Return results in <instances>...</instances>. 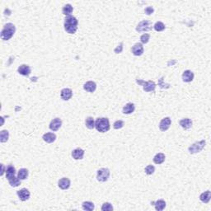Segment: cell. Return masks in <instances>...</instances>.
<instances>
[{"label": "cell", "instance_id": "3", "mask_svg": "<svg viewBox=\"0 0 211 211\" xmlns=\"http://www.w3.org/2000/svg\"><path fill=\"white\" fill-rule=\"evenodd\" d=\"M110 121L108 118L100 117L98 118L95 121V128L96 130L101 133L107 132L110 130Z\"/></svg>", "mask_w": 211, "mask_h": 211}, {"label": "cell", "instance_id": "20", "mask_svg": "<svg viewBox=\"0 0 211 211\" xmlns=\"http://www.w3.org/2000/svg\"><path fill=\"white\" fill-rule=\"evenodd\" d=\"M179 124L181 125V127L185 129V130H188L190 128H191L192 126V120L190 119V118H184L180 120Z\"/></svg>", "mask_w": 211, "mask_h": 211}, {"label": "cell", "instance_id": "13", "mask_svg": "<svg viewBox=\"0 0 211 211\" xmlns=\"http://www.w3.org/2000/svg\"><path fill=\"white\" fill-rule=\"evenodd\" d=\"M71 181L67 177H63V178L60 179V181H58V186L60 189L62 190H67L70 187Z\"/></svg>", "mask_w": 211, "mask_h": 211}, {"label": "cell", "instance_id": "33", "mask_svg": "<svg viewBox=\"0 0 211 211\" xmlns=\"http://www.w3.org/2000/svg\"><path fill=\"white\" fill-rule=\"evenodd\" d=\"M102 211H112L113 210V206L111 203L109 202H106L102 206Z\"/></svg>", "mask_w": 211, "mask_h": 211}, {"label": "cell", "instance_id": "23", "mask_svg": "<svg viewBox=\"0 0 211 211\" xmlns=\"http://www.w3.org/2000/svg\"><path fill=\"white\" fill-rule=\"evenodd\" d=\"M135 110V106L133 103H127L126 105L123 107V113L126 114V115H130L133 113Z\"/></svg>", "mask_w": 211, "mask_h": 211}, {"label": "cell", "instance_id": "35", "mask_svg": "<svg viewBox=\"0 0 211 211\" xmlns=\"http://www.w3.org/2000/svg\"><path fill=\"white\" fill-rule=\"evenodd\" d=\"M144 171H145V173H146L147 175H152V174L154 173L155 168L153 165H149L145 168Z\"/></svg>", "mask_w": 211, "mask_h": 211}, {"label": "cell", "instance_id": "36", "mask_svg": "<svg viewBox=\"0 0 211 211\" xmlns=\"http://www.w3.org/2000/svg\"><path fill=\"white\" fill-rule=\"evenodd\" d=\"M154 12V9L153 7H148V8H145V10H144V13H145L147 15H151V14H153Z\"/></svg>", "mask_w": 211, "mask_h": 211}, {"label": "cell", "instance_id": "25", "mask_svg": "<svg viewBox=\"0 0 211 211\" xmlns=\"http://www.w3.org/2000/svg\"><path fill=\"white\" fill-rule=\"evenodd\" d=\"M28 174H29V172L27 170V168H21L20 170L18 171V173H17V177H18L21 181L22 180H26L28 176Z\"/></svg>", "mask_w": 211, "mask_h": 211}, {"label": "cell", "instance_id": "8", "mask_svg": "<svg viewBox=\"0 0 211 211\" xmlns=\"http://www.w3.org/2000/svg\"><path fill=\"white\" fill-rule=\"evenodd\" d=\"M171 124H172V120L169 117H165L160 121L159 123V129L161 131L164 132L170 128Z\"/></svg>", "mask_w": 211, "mask_h": 211}, {"label": "cell", "instance_id": "7", "mask_svg": "<svg viewBox=\"0 0 211 211\" xmlns=\"http://www.w3.org/2000/svg\"><path fill=\"white\" fill-rule=\"evenodd\" d=\"M137 83L139 84H142L143 90L146 92H154L156 88V84H155L154 82L151 81V80L147 82H144L143 80H137Z\"/></svg>", "mask_w": 211, "mask_h": 211}, {"label": "cell", "instance_id": "32", "mask_svg": "<svg viewBox=\"0 0 211 211\" xmlns=\"http://www.w3.org/2000/svg\"><path fill=\"white\" fill-rule=\"evenodd\" d=\"M124 122L123 121V120H119L115 121V123L113 124V127L114 129H116V130H120V129L124 127Z\"/></svg>", "mask_w": 211, "mask_h": 211}, {"label": "cell", "instance_id": "18", "mask_svg": "<svg viewBox=\"0 0 211 211\" xmlns=\"http://www.w3.org/2000/svg\"><path fill=\"white\" fill-rule=\"evenodd\" d=\"M84 150L82 149H76L72 152V157L75 160H80L83 158Z\"/></svg>", "mask_w": 211, "mask_h": 211}, {"label": "cell", "instance_id": "1", "mask_svg": "<svg viewBox=\"0 0 211 211\" xmlns=\"http://www.w3.org/2000/svg\"><path fill=\"white\" fill-rule=\"evenodd\" d=\"M79 21L73 16H67L65 19L64 27L65 31L68 34H74L78 30Z\"/></svg>", "mask_w": 211, "mask_h": 211}, {"label": "cell", "instance_id": "27", "mask_svg": "<svg viewBox=\"0 0 211 211\" xmlns=\"http://www.w3.org/2000/svg\"><path fill=\"white\" fill-rule=\"evenodd\" d=\"M85 124H86V127L89 130H92L95 128V120L93 119V117H88L85 120Z\"/></svg>", "mask_w": 211, "mask_h": 211}, {"label": "cell", "instance_id": "10", "mask_svg": "<svg viewBox=\"0 0 211 211\" xmlns=\"http://www.w3.org/2000/svg\"><path fill=\"white\" fill-rule=\"evenodd\" d=\"M62 125V120L60 118H54L50 121L49 125L50 130L52 131H57L58 130H60V128Z\"/></svg>", "mask_w": 211, "mask_h": 211}, {"label": "cell", "instance_id": "17", "mask_svg": "<svg viewBox=\"0 0 211 211\" xmlns=\"http://www.w3.org/2000/svg\"><path fill=\"white\" fill-rule=\"evenodd\" d=\"M43 140L47 143H54L55 139H56V135L54 133H46L42 137Z\"/></svg>", "mask_w": 211, "mask_h": 211}, {"label": "cell", "instance_id": "2", "mask_svg": "<svg viewBox=\"0 0 211 211\" xmlns=\"http://www.w3.org/2000/svg\"><path fill=\"white\" fill-rule=\"evenodd\" d=\"M16 31V27L15 25L9 22L4 25L3 30L1 31V39L3 41H8L13 36L14 33Z\"/></svg>", "mask_w": 211, "mask_h": 211}, {"label": "cell", "instance_id": "9", "mask_svg": "<svg viewBox=\"0 0 211 211\" xmlns=\"http://www.w3.org/2000/svg\"><path fill=\"white\" fill-rule=\"evenodd\" d=\"M17 194L18 195V197L22 201H27L29 200L30 198V191L27 189V188H22V189L19 190L17 191Z\"/></svg>", "mask_w": 211, "mask_h": 211}, {"label": "cell", "instance_id": "29", "mask_svg": "<svg viewBox=\"0 0 211 211\" xmlns=\"http://www.w3.org/2000/svg\"><path fill=\"white\" fill-rule=\"evenodd\" d=\"M82 205H83V209L84 210L87 211H92L95 208L94 204L91 201H84Z\"/></svg>", "mask_w": 211, "mask_h": 211}, {"label": "cell", "instance_id": "37", "mask_svg": "<svg viewBox=\"0 0 211 211\" xmlns=\"http://www.w3.org/2000/svg\"><path fill=\"white\" fill-rule=\"evenodd\" d=\"M3 173H4V166H3V164H2V172H1V176H3Z\"/></svg>", "mask_w": 211, "mask_h": 211}, {"label": "cell", "instance_id": "12", "mask_svg": "<svg viewBox=\"0 0 211 211\" xmlns=\"http://www.w3.org/2000/svg\"><path fill=\"white\" fill-rule=\"evenodd\" d=\"M61 99L64 101H68L73 97V91L70 88H64L60 92Z\"/></svg>", "mask_w": 211, "mask_h": 211}, {"label": "cell", "instance_id": "19", "mask_svg": "<svg viewBox=\"0 0 211 211\" xmlns=\"http://www.w3.org/2000/svg\"><path fill=\"white\" fill-rule=\"evenodd\" d=\"M6 178L8 179H10L12 178L13 176H15V175H16V169H15V168L13 167V165H12V164H9V165L7 167V168H6Z\"/></svg>", "mask_w": 211, "mask_h": 211}, {"label": "cell", "instance_id": "15", "mask_svg": "<svg viewBox=\"0 0 211 211\" xmlns=\"http://www.w3.org/2000/svg\"><path fill=\"white\" fill-rule=\"evenodd\" d=\"M83 89L86 92H94L96 91V89H97V84L93 81H88L84 83Z\"/></svg>", "mask_w": 211, "mask_h": 211}, {"label": "cell", "instance_id": "34", "mask_svg": "<svg viewBox=\"0 0 211 211\" xmlns=\"http://www.w3.org/2000/svg\"><path fill=\"white\" fill-rule=\"evenodd\" d=\"M150 39V35L148 33H144L140 36V41L142 44H147L149 41Z\"/></svg>", "mask_w": 211, "mask_h": 211}, {"label": "cell", "instance_id": "28", "mask_svg": "<svg viewBox=\"0 0 211 211\" xmlns=\"http://www.w3.org/2000/svg\"><path fill=\"white\" fill-rule=\"evenodd\" d=\"M8 181L10 186L13 187H18L19 185H21V180L17 176H13L12 178L8 179Z\"/></svg>", "mask_w": 211, "mask_h": 211}, {"label": "cell", "instance_id": "21", "mask_svg": "<svg viewBox=\"0 0 211 211\" xmlns=\"http://www.w3.org/2000/svg\"><path fill=\"white\" fill-rule=\"evenodd\" d=\"M152 204L155 206L156 210L157 211L163 210L166 207V201L163 200H158L156 202H153Z\"/></svg>", "mask_w": 211, "mask_h": 211}, {"label": "cell", "instance_id": "5", "mask_svg": "<svg viewBox=\"0 0 211 211\" xmlns=\"http://www.w3.org/2000/svg\"><path fill=\"white\" fill-rule=\"evenodd\" d=\"M110 170L108 168H101L98 171V174H97V179L98 181L101 182H105L110 177Z\"/></svg>", "mask_w": 211, "mask_h": 211}, {"label": "cell", "instance_id": "24", "mask_svg": "<svg viewBox=\"0 0 211 211\" xmlns=\"http://www.w3.org/2000/svg\"><path fill=\"white\" fill-rule=\"evenodd\" d=\"M165 158L166 156L164 154H162V153H158V154H157L154 157V163H156V164H162V162L165 161Z\"/></svg>", "mask_w": 211, "mask_h": 211}, {"label": "cell", "instance_id": "16", "mask_svg": "<svg viewBox=\"0 0 211 211\" xmlns=\"http://www.w3.org/2000/svg\"><path fill=\"white\" fill-rule=\"evenodd\" d=\"M194 79V73L191 70H186L182 73V80L185 83H191Z\"/></svg>", "mask_w": 211, "mask_h": 211}, {"label": "cell", "instance_id": "14", "mask_svg": "<svg viewBox=\"0 0 211 211\" xmlns=\"http://www.w3.org/2000/svg\"><path fill=\"white\" fill-rule=\"evenodd\" d=\"M31 68L29 65H20L17 68V72L22 76H28L31 73Z\"/></svg>", "mask_w": 211, "mask_h": 211}, {"label": "cell", "instance_id": "26", "mask_svg": "<svg viewBox=\"0 0 211 211\" xmlns=\"http://www.w3.org/2000/svg\"><path fill=\"white\" fill-rule=\"evenodd\" d=\"M73 8L71 4H66L63 7L62 13L65 16H70V14L73 13Z\"/></svg>", "mask_w": 211, "mask_h": 211}, {"label": "cell", "instance_id": "31", "mask_svg": "<svg viewBox=\"0 0 211 211\" xmlns=\"http://www.w3.org/2000/svg\"><path fill=\"white\" fill-rule=\"evenodd\" d=\"M154 28L156 31H162L165 30V25L162 22H157L154 26Z\"/></svg>", "mask_w": 211, "mask_h": 211}, {"label": "cell", "instance_id": "30", "mask_svg": "<svg viewBox=\"0 0 211 211\" xmlns=\"http://www.w3.org/2000/svg\"><path fill=\"white\" fill-rule=\"evenodd\" d=\"M8 138H9V132L8 130H2L0 133V142L5 143L8 140Z\"/></svg>", "mask_w": 211, "mask_h": 211}, {"label": "cell", "instance_id": "11", "mask_svg": "<svg viewBox=\"0 0 211 211\" xmlns=\"http://www.w3.org/2000/svg\"><path fill=\"white\" fill-rule=\"evenodd\" d=\"M143 46L141 43H136L132 47V53L135 56H140L143 53Z\"/></svg>", "mask_w": 211, "mask_h": 211}, {"label": "cell", "instance_id": "4", "mask_svg": "<svg viewBox=\"0 0 211 211\" xmlns=\"http://www.w3.org/2000/svg\"><path fill=\"white\" fill-rule=\"evenodd\" d=\"M206 144L205 140H200L199 142H195L189 147V152L190 154H196V153H200L202 149L205 148Z\"/></svg>", "mask_w": 211, "mask_h": 211}, {"label": "cell", "instance_id": "22", "mask_svg": "<svg viewBox=\"0 0 211 211\" xmlns=\"http://www.w3.org/2000/svg\"><path fill=\"white\" fill-rule=\"evenodd\" d=\"M211 198V192L210 191H206L205 192H203L201 195H200V201H202L203 203H209Z\"/></svg>", "mask_w": 211, "mask_h": 211}, {"label": "cell", "instance_id": "6", "mask_svg": "<svg viewBox=\"0 0 211 211\" xmlns=\"http://www.w3.org/2000/svg\"><path fill=\"white\" fill-rule=\"evenodd\" d=\"M153 28V24L149 20H143L137 25L136 31L138 32H142V31H148L152 30Z\"/></svg>", "mask_w": 211, "mask_h": 211}]
</instances>
